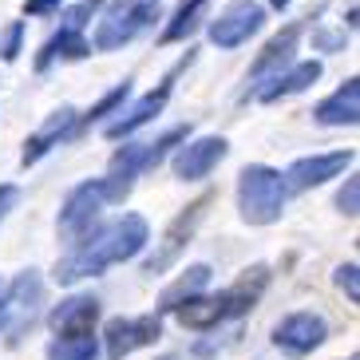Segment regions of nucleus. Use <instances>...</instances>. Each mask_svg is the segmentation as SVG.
Masks as SVG:
<instances>
[{
	"label": "nucleus",
	"instance_id": "1",
	"mask_svg": "<svg viewBox=\"0 0 360 360\" xmlns=\"http://www.w3.org/2000/svg\"><path fill=\"white\" fill-rule=\"evenodd\" d=\"M147 242H150L147 218H143V214H123L119 222L79 238V245H75L72 254L56 262L52 277L60 285H75V281L96 277V274H103V269H111V265H119V262H131Z\"/></svg>",
	"mask_w": 360,
	"mask_h": 360
},
{
	"label": "nucleus",
	"instance_id": "2",
	"mask_svg": "<svg viewBox=\"0 0 360 360\" xmlns=\"http://www.w3.org/2000/svg\"><path fill=\"white\" fill-rule=\"evenodd\" d=\"M265 285H269V265H250V269H245L230 289H222V293H194V297H186V301L174 309V317H179L182 328L210 333V328H218L222 321L245 317V313L262 301Z\"/></svg>",
	"mask_w": 360,
	"mask_h": 360
},
{
	"label": "nucleus",
	"instance_id": "3",
	"mask_svg": "<svg viewBox=\"0 0 360 360\" xmlns=\"http://www.w3.org/2000/svg\"><path fill=\"white\" fill-rule=\"evenodd\" d=\"M186 135H191V127H170V131H162L155 143H127L123 150H115L111 170H107V179H103L107 202H123V198H127L139 174L155 170V167H159V162L170 155V147H179Z\"/></svg>",
	"mask_w": 360,
	"mask_h": 360
},
{
	"label": "nucleus",
	"instance_id": "4",
	"mask_svg": "<svg viewBox=\"0 0 360 360\" xmlns=\"http://www.w3.org/2000/svg\"><path fill=\"white\" fill-rule=\"evenodd\" d=\"M285 179L274 167H245L238 174V214L250 226H274L285 210Z\"/></svg>",
	"mask_w": 360,
	"mask_h": 360
},
{
	"label": "nucleus",
	"instance_id": "5",
	"mask_svg": "<svg viewBox=\"0 0 360 360\" xmlns=\"http://www.w3.org/2000/svg\"><path fill=\"white\" fill-rule=\"evenodd\" d=\"M210 206H214V194H202V198H194L191 206H186V210H182L179 218L167 226L162 242L155 245V254L143 262V269H147V274H167L170 265L182 257V250L191 245V238L198 233V226L206 222V210H210Z\"/></svg>",
	"mask_w": 360,
	"mask_h": 360
},
{
	"label": "nucleus",
	"instance_id": "6",
	"mask_svg": "<svg viewBox=\"0 0 360 360\" xmlns=\"http://www.w3.org/2000/svg\"><path fill=\"white\" fill-rule=\"evenodd\" d=\"M155 20H162V8L159 0H139L131 8H119L111 12L107 20H99L96 28V52H115L123 44H131L139 32H147Z\"/></svg>",
	"mask_w": 360,
	"mask_h": 360
},
{
	"label": "nucleus",
	"instance_id": "7",
	"mask_svg": "<svg viewBox=\"0 0 360 360\" xmlns=\"http://www.w3.org/2000/svg\"><path fill=\"white\" fill-rule=\"evenodd\" d=\"M40 305H44V277L36 269H24L0 297V333H24L36 321Z\"/></svg>",
	"mask_w": 360,
	"mask_h": 360
},
{
	"label": "nucleus",
	"instance_id": "8",
	"mask_svg": "<svg viewBox=\"0 0 360 360\" xmlns=\"http://www.w3.org/2000/svg\"><path fill=\"white\" fill-rule=\"evenodd\" d=\"M162 337V317L147 313V317H115L103 328V352L107 360H127L131 352L147 349Z\"/></svg>",
	"mask_w": 360,
	"mask_h": 360
},
{
	"label": "nucleus",
	"instance_id": "9",
	"mask_svg": "<svg viewBox=\"0 0 360 360\" xmlns=\"http://www.w3.org/2000/svg\"><path fill=\"white\" fill-rule=\"evenodd\" d=\"M103 179H91V182H79L72 194L64 198V210H60V233H64L68 242H79V238H87L91 233V226H96L99 210H103Z\"/></svg>",
	"mask_w": 360,
	"mask_h": 360
},
{
	"label": "nucleus",
	"instance_id": "10",
	"mask_svg": "<svg viewBox=\"0 0 360 360\" xmlns=\"http://www.w3.org/2000/svg\"><path fill=\"white\" fill-rule=\"evenodd\" d=\"M191 60H194V52H186V60H179V64L170 68V72L162 75V84L155 87L150 96H143V99H139V103L131 107L127 115L119 111V119H111V123H107V139H123V135H131V131H139L143 123H150V119L159 115L162 107H167L170 91H174V79H179V75L186 72V64H191Z\"/></svg>",
	"mask_w": 360,
	"mask_h": 360
},
{
	"label": "nucleus",
	"instance_id": "11",
	"mask_svg": "<svg viewBox=\"0 0 360 360\" xmlns=\"http://www.w3.org/2000/svg\"><path fill=\"white\" fill-rule=\"evenodd\" d=\"M328 340V321L321 313H289L281 325L274 328V345L285 356H309Z\"/></svg>",
	"mask_w": 360,
	"mask_h": 360
},
{
	"label": "nucleus",
	"instance_id": "12",
	"mask_svg": "<svg viewBox=\"0 0 360 360\" xmlns=\"http://www.w3.org/2000/svg\"><path fill=\"white\" fill-rule=\"evenodd\" d=\"M226 155H230V143H226L222 135H206V139H194V143L182 139V147H179V155H174L170 167H174V179L198 182V179H206Z\"/></svg>",
	"mask_w": 360,
	"mask_h": 360
},
{
	"label": "nucleus",
	"instance_id": "13",
	"mask_svg": "<svg viewBox=\"0 0 360 360\" xmlns=\"http://www.w3.org/2000/svg\"><path fill=\"white\" fill-rule=\"evenodd\" d=\"M262 24H265L262 4H254V0H233L230 8L210 24V40L218 44V48H238V44H245Z\"/></svg>",
	"mask_w": 360,
	"mask_h": 360
},
{
	"label": "nucleus",
	"instance_id": "14",
	"mask_svg": "<svg viewBox=\"0 0 360 360\" xmlns=\"http://www.w3.org/2000/svg\"><path fill=\"white\" fill-rule=\"evenodd\" d=\"M352 167V150H333V155H309V159H297L293 167L281 174L285 179V191H313L321 182L337 179Z\"/></svg>",
	"mask_w": 360,
	"mask_h": 360
},
{
	"label": "nucleus",
	"instance_id": "15",
	"mask_svg": "<svg viewBox=\"0 0 360 360\" xmlns=\"http://www.w3.org/2000/svg\"><path fill=\"white\" fill-rule=\"evenodd\" d=\"M75 127H79V111H75V107H60V111H52V115H48V123H44L36 135H28L20 162H24V167H36V162H40L52 147H60V143H64Z\"/></svg>",
	"mask_w": 360,
	"mask_h": 360
},
{
	"label": "nucleus",
	"instance_id": "16",
	"mask_svg": "<svg viewBox=\"0 0 360 360\" xmlns=\"http://www.w3.org/2000/svg\"><path fill=\"white\" fill-rule=\"evenodd\" d=\"M313 119L321 127H356V119H360V79L356 75L345 79L328 99H321Z\"/></svg>",
	"mask_w": 360,
	"mask_h": 360
},
{
	"label": "nucleus",
	"instance_id": "17",
	"mask_svg": "<svg viewBox=\"0 0 360 360\" xmlns=\"http://www.w3.org/2000/svg\"><path fill=\"white\" fill-rule=\"evenodd\" d=\"M96 321H99V301L91 293H75L52 309L48 325H52L56 337H68V333H91Z\"/></svg>",
	"mask_w": 360,
	"mask_h": 360
},
{
	"label": "nucleus",
	"instance_id": "18",
	"mask_svg": "<svg viewBox=\"0 0 360 360\" xmlns=\"http://www.w3.org/2000/svg\"><path fill=\"white\" fill-rule=\"evenodd\" d=\"M297 40H301V24H289L285 32H277L274 40L262 48V56L254 60V68H250V75H245V84H262V79H274V75L281 72L289 60H293Z\"/></svg>",
	"mask_w": 360,
	"mask_h": 360
},
{
	"label": "nucleus",
	"instance_id": "19",
	"mask_svg": "<svg viewBox=\"0 0 360 360\" xmlns=\"http://www.w3.org/2000/svg\"><path fill=\"white\" fill-rule=\"evenodd\" d=\"M317 79H321V64H317V60H305V64H293L285 75L277 72L265 87H257V99H262V103H277V99L297 96V91L313 87Z\"/></svg>",
	"mask_w": 360,
	"mask_h": 360
},
{
	"label": "nucleus",
	"instance_id": "20",
	"mask_svg": "<svg viewBox=\"0 0 360 360\" xmlns=\"http://www.w3.org/2000/svg\"><path fill=\"white\" fill-rule=\"evenodd\" d=\"M87 52H91V44L79 36V28H60V36H52V40L40 48V56H36V72H48L56 60H84Z\"/></svg>",
	"mask_w": 360,
	"mask_h": 360
},
{
	"label": "nucleus",
	"instance_id": "21",
	"mask_svg": "<svg viewBox=\"0 0 360 360\" xmlns=\"http://www.w3.org/2000/svg\"><path fill=\"white\" fill-rule=\"evenodd\" d=\"M210 265H191L186 274L174 281V285H167L162 289V297H159V313H174V309L186 301V297H194V293H202V289L210 285Z\"/></svg>",
	"mask_w": 360,
	"mask_h": 360
},
{
	"label": "nucleus",
	"instance_id": "22",
	"mask_svg": "<svg viewBox=\"0 0 360 360\" xmlns=\"http://www.w3.org/2000/svg\"><path fill=\"white\" fill-rule=\"evenodd\" d=\"M48 360H99L96 333H68L48 345Z\"/></svg>",
	"mask_w": 360,
	"mask_h": 360
},
{
	"label": "nucleus",
	"instance_id": "23",
	"mask_svg": "<svg viewBox=\"0 0 360 360\" xmlns=\"http://www.w3.org/2000/svg\"><path fill=\"white\" fill-rule=\"evenodd\" d=\"M206 4H210V0H182L179 8H174V16H170V24L162 28L159 40H162V44L186 40V36L198 28V20H202V12H206Z\"/></svg>",
	"mask_w": 360,
	"mask_h": 360
},
{
	"label": "nucleus",
	"instance_id": "24",
	"mask_svg": "<svg viewBox=\"0 0 360 360\" xmlns=\"http://www.w3.org/2000/svg\"><path fill=\"white\" fill-rule=\"evenodd\" d=\"M127 96H131V84H119V87H111L103 99H99L87 115H79V123H96V119H107V115H115V111H123V103H127Z\"/></svg>",
	"mask_w": 360,
	"mask_h": 360
},
{
	"label": "nucleus",
	"instance_id": "25",
	"mask_svg": "<svg viewBox=\"0 0 360 360\" xmlns=\"http://www.w3.org/2000/svg\"><path fill=\"white\" fill-rule=\"evenodd\" d=\"M337 210L349 214V218H356V210H360V179H356V174H349L345 186L337 191Z\"/></svg>",
	"mask_w": 360,
	"mask_h": 360
},
{
	"label": "nucleus",
	"instance_id": "26",
	"mask_svg": "<svg viewBox=\"0 0 360 360\" xmlns=\"http://www.w3.org/2000/svg\"><path fill=\"white\" fill-rule=\"evenodd\" d=\"M20 44H24V24L20 20H12L8 28H4V32H0V60H16V56H20Z\"/></svg>",
	"mask_w": 360,
	"mask_h": 360
},
{
	"label": "nucleus",
	"instance_id": "27",
	"mask_svg": "<svg viewBox=\"0 0 360 360\" xmlns=\"http://www.w3.org/2000/svg\"><path fill=\"white\" fill-rule=\"evenodd\" d=\"M360 269H356V262H345V265H337V289H345V297L349 301H360Z\"/></svg>",
	"mask_w": 360,
	"mask_h": 360
},
{
	"label": "nucleus",
	"instance_id": "28",
	"mask_svg": "<svg viewBox=\"0 0 360 360\" xmlns=\"http://www.w3.org/2000/svg\"><path fill=\"white\" fill-rule=\"evenodd\" d=\"M99 8H103V0H79V4L68 12V28H84V24L91 20Z\"/></svg>",
	"mask_w": 360,
	"mask_h": 360
},
{
	"label": "nucleus",
	"instance_id": "29",
	"mask_svg": "<svg viewBox=\"0 0 360 360\" xmlns=\"http://www.w3.org/2000/svg\"><path fill=\"white\" fill-rule=\"evenodd\" d=\"M64 4V0H24V16H48Z\"/></svg>",
	"mask_w": 360,
	"mask_h": 360
},
{
	"label": "nucleus",
	"instance_id": "30",
	"mask_svg": "<svg viewBox=\"0 0 360 360\" xmlns=\"http://www.w3.org/2000/svg\"><path fill=\"white\" fill-rule=\"evenodd\" d=\"M16 198H20V191H16V186H8V182H4V186H0V222L8 218V210H12V206H16Z\"/></svg>",
	"mask_w": 360,
	"mask_h": 360
},
{
	"label": "nucleus",
	"instance_id": "31",
	"mask_svg": "<svg viewBox=\"0 0 360 360\" xmlns=\"http://www.w3.org/2000/svg\"><path fill=\"white\" fill-rule=\"evenodd\" d=\"M269 4H274L277 12H285V8H289V0H269Z\"/></svg>",
	"mask_w": 360,
	"mask_h": 360
},
{
	"label": "nucleus",
	"instance_id": "32",
	"mask_svg": "<svg viewBox=\"0 0 360 360\" xmlns=\"http://www.w3.org/2000/svg\"><path fill=\"white\" fill-rule=\"evenodd\" d=\"M159 360H179V356H159Z\"/></svg>",
	"mask_w": 360,
	"mask_h": 360
},
{
	"label": "nucleus",
	"instance_id": "33",
	"mask_svg": "<svg viewBox=\"0 0 360 360\" xmlns=\"http://www.w3.org/2000/svg\"><path fill=\"white\" fill-rule=\"evenodd\" d=\"M349 360H360V356H356V352H352V356H349Z\"/></svg>",
	"mask_w": 360,
	"mask_h": 360
}]
</instances>
